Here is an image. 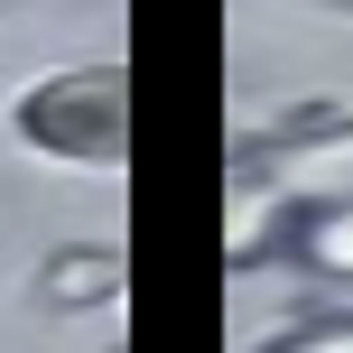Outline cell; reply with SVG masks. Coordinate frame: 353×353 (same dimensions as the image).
I'll list each match as a JSON object with an SVG mask.
<instances>
[{"mask_svg":"<svg viewBox=\"0 0 353 353\" xmlns=\"http://www.w3.org/2000/svg\"><path fill=\"white\" fill-rule=\"evenodd\" d=\"M19 130L37 149H56V159H74V168H121V149H130V74L121 65L56 74V84H37L19 103Z\"/></svg>","mask_w":353,"mask_h":353,"instance_id":"1","label":"cell"},{"mask_svg":"<svg viewBox=\"0 0 353 353\" xmlns=\"http://www.w3.org/2000/svg\"><path fill=\"white\" fill-rule=\"evenodd\" d=\"M47 298H56V307L121 298V261H112V251H65V261H47Z\"/></svg>","mask_w":353,"mask_h":353,"instance_id":"2","label":"cell"},{"mask_svg":"<svg viewBox=\"0 0 353 353\" xmlns=\"http://www.w3.org/2000/svg\"><path fill=\"white\" fill-rule=\"evenodd\" d=\"M307 251H316L325 270H344V279H353V205H335V214H316V232H307Z\"/></svg>","mask_w":353,"mask_h":353,"instance_id":"3","label":"cell"},{"mask_svg":"<svg viewBox=\"0 0 353 353\" xmlns=\"http://www.w3.org/2000/svg\"><path fill=\"white\" fill-rule=\"evenodd\" d=\"M270 353H353V316L344 325H307V335H288V344H270Z\"/></svg>","mask_w":353,"mask_h":353,"instance_id":"4","label":"cell"},{"mask_svg":"<svg viewBox=\"0 0 353 353\" xmlns=\"http://www.w3.org/2000/svg\"><path fill=\"white\" fill-rule=\"evenodd\" d=\"M316 176H335V186H353V140H344V149H316Z\"/></svg>","mask_w":353,"mask_h":353,"instance_id":"5","label":"cell"}]
</instances>
